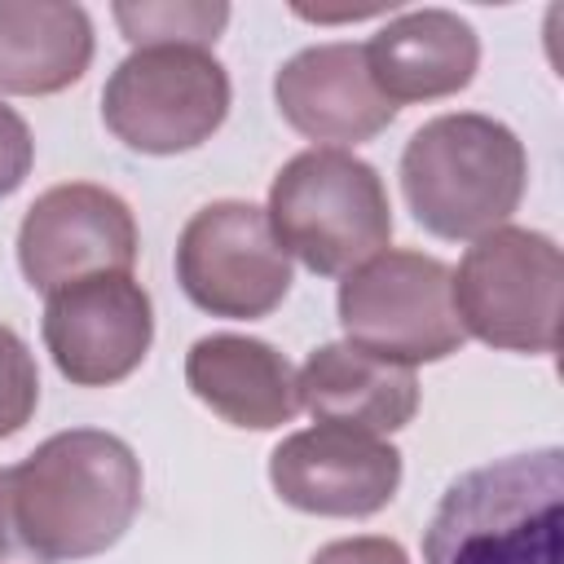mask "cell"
Returning a JSON list of instances; mask_svg holds the SVG:
<instances>
[{
    "label": "cell",
    "instance_id": "ba28073f",
    "mask_svg": "<svg viewBox=\"0 0 564 564\" xmlns=\"http://www.w3.org/2000/svg\"><path fill=\"white\" fill-rule=\"evenodd\" d=\"M176 282L212 317L251 322L291 291V256L278 247L264 207L220 198L198 207L176 242Z\"/></svg>",
    "mask_w": 564,
    "mask_h": 564
},
{
    "label": "cell",
    "instance_id": "3957f363",
    "mask_svg": "<svg viewBox=\"0 0 564 564\" xmlns=\"http://www.w3.org/2000/svg\"><path fill=\"white\" fill-rule=\"evenodd\" d=\"M529 159L520 137L489 115L427 119L401 154V189L414 220L449 242L480 238L520 207Z\"/></svg>",
    "mask_w": 564,
    "mask_h": 564
},
{
    "label": "cell",
    "instance_id": "277c9868",
    "mask_svg": "<svg viewBox=\"0 0 564 564\" xmlns=\"http://www.w3.org/2000/svg\"><path fill=\"white\" fill-rule=\"evenodd\" d=\"M269 229L286 256L322 278L352 273L392 242L379 172L348 150H304L269 185Z\"/></svg>",
    "mask_w": 564,
    "mask_h": 564
},
{
    "label": "cell",
    "instance_id": "44dd1931",
    "mask_svg": "<svg viewBox=\"0 0 564 564\" xmlns=\"http://www.w3.org/2000/svg\"><path fill=\"white\" fill-rule=\"evenodd\" d=\"M0 564H48L22 533L13 511V471H0Z\"/></svg>",
    "mask_w": 564,
    "mask_h": 564
},
{
    "label": "cell",
    "instance_id": "5b68a950",
    "mask_svg": "<svg viewBox=\"0 0 564 564\" xmlns=\"http://www.w3.org/2000/svg\"><path fill=\"white\" fill-rule=\"evenodd\" d=\"M560 247L546 234L516 225L480 234L454 273V308L463 330L507 352L560 348Z\"/></svg>",
    "mask_w": 564,
    "mask_h": 564
},
{
    "label": "cell",
    "instance_id": "ffe728a7",
    "mask_svg": "<svg viewBox=\"0 0 564 564\" xmlns=\"http://www.w3.org/2000/svg\"><path fill=\"white\" fill-rule=\"evenodd\" d=\"M308 564H410V560L392 538H344L322 546Z\"/></svg>",
    "mask_w": 564,
    "mask_h": 564
},
{
    "label": "cell",
    "instance_id": "ac0fdd59",
    "mask_svg": "<svg viewBox=\"0 0 564 564\" xmlns=\"http://www.w3.org/2000/svg\"><path fill=\"white\" fill-rule=\"evenodd\" d=\"M40 401V370L13 326L0 322V441L22 432Z\"/></svg>",
    "mask_w": 564,
    "mask_h": 564
},
{
    "label": "cell",
    "instance_id": "9a60e30c",
    "mask_svg": "<svg viewBox=\"0 0 564 564\" xmlns=\"http://www.w3.org/2000/svg\"><path fill=\"white\" fill-rule=\"evenodd\" d=\"M185 383L212 414L251 432L282 427L300 410L291 361L251 335H203L185 357Z\"/></svg>",
    "mask_w": 564,
    "mask_h": 564
},
{
    "label": "cell",
    "instance_id": "4fadbf2b",
    "mask_svg": "<svg viewBox=\"0 0 564 564\" xmlns=\"http://www.w3.org/2000/svg\"><path fill=\"white\" fill-rule=\"evenodd\" d=\"M366 48L375 88L397 101H436L471 84L480 66L476 31L449 9H410L379 26Z\"/></svg>",
    "mask_w": 564,
    "mask_h": 564
},
{
    "label": "cell",
    "instance_id": "e0dca14e",
    "mask_svg": "<svg viewBox=\"0 0 564 564\" xmlns=\"http://www.w3.org/2000/svg\"><path fill=\"white\" fill-rule=\"evenodd\" d=\"M132 48H207L229 22V4H115Z\"/></svg>",
    "mask_w": 564,
    "mask_h": 564
},
{
    "label": "cell",
    "instance_id": "6da1fadb",
    "mask_svg": "<svg viewBox=\"0 0 564 564\" xmlns=\"http://www.w3.org/2000/svg\"><path fill=\"white\" fill-rule=\"evenodd\" d=\"M9 471L18 524L48 564L110 551L141 511V463L115 432H57Z\"/></svg>",
    "mask_w": 564,
    "mask_h": 564
},
{
    "label": "cell",
    "instance_id": "d6986e66",
    "mask_svg": "<svg viewBox=\"0 0 564 564\" xmlns=\"http://www.w3.org/2000/svg\"><path fill=\"white\" fill-rule=\"evenodd\" d=\"M31 159H35V141H31L26 119L0 101V198H9L26 181Z\"/></svg>",
    "mask_w": 564,
    "mask_h": 564
},
{
    "label": "cell",
    "instance_id": "52a82bcc",
    "mask_svg": "<svg viewBox=\"0 0 564 564\" xmlns=\"http://www.w3.org/2000/svg\"><path fill=\"white\" fill-rule=\"evenodd\" d=\"M229 115V75L207 48H137L101 93L106 128L141 154L203 145Z\"/></svg>",
    "mask_w": 564,
    "mask_h": 564
},
{
    "label": "cell",
    "instance_id": "7a4b0ae2",
    "mask_svg": "<svg viewBox=\"0 0 564 564\" xmlns=\"http://www.w3.org/2000/svg\"><path fill=\"white\" fill-rule=\"evenodd\" d=\"M564 454L555 445L463 471L423 529V564H560Z\"/></svg>",
    "mask_w": 564,
    "mask_h": 564
},
{
    "label": "cell",
    "instance_id": "8992f818",
    "mask_svg": "<svg viewBox=\"0 0 564 564\" xmlns=\"http://www.w3.org/2000/svg\"><path fill=\"white\" fill-rule=\"evenodd\" d=\"M339 326L352 348L397 366L441 361L467 339L454 308V269L423 251H379L344 273Z\"/></svg>",
    "mask_w": 564,
    "mask_h": 564
},
{
    "label": "cell",
    "instance_id": "9c48e42d",
    "mask_svg": "<svg viewBox=\"0 0 564 564\" xmlns=\"http://www.w3.org/2000/svg\"><path fill=\"white\" fill-rule=\"evenodd\" d=\"M137 260V220L119 194L93 181L44 189L18 229L22 278L53 295L97 273H128Z\"/></svg>",
    "mask_w": 564,
    "mask_h": 564
},
{
    "label": "cell",
    "instance_id": "30bf717a",
    "mask_svg": "<svg viewBox=\"0 0 564 564\" xmlns=\"http://www.w3.org/2000/svg\"><path fill=\"white\" fill-rule=\"evenodd\" d=\"M53 366L79 388L128 379L154 339V308L132 273H97L48 295L40 322Z\"/></svg>",
    "mask_w": 564,
    "mask_h": 564
},
{
    "label": "cell",
    "instance_id": "5bb4252c",
    "mask_svg": "<svg viewBox=\"0 0 564 564\" xmlns=\"http://www.w3.org/2000/svg\"><path fill=\"white\" fill-rule=\"evenodd\" d=\"M295 388L300 405L317 423H335L366 436H388L405 427L419 410L414 370L352 344H322L300 366Z\"/></svg>",
    "mask_w": 564,
    "mask_h": 564
},
{
    "label": "cell",
    "instance_id": "8fae6325",
    "mask_svg": "<svg viewBox=\"0 0 564 564\" xmlns=\"http://www.w3.org/2000/svg\"><path fill=\"white\" fill-rule=\"evenodd\" d=\"M278 498L308 516H375L401 485V454L366 432L317 423L269 454Z\"/></svg>",
    "mask_w": 564,
    "mask_h": 564
},
{
    "label": "cell",
    "instance_id": "2e32d148",
    "mask_svg": "<svg viewBox=\"0 0 564 564\" xmlns=\"http://www.w3.org/2000/svg\"><path fill=\"white\" fill-rule=\"evenodd\" d=\"M93 22L62 0H0V93L48 97L84 79Z\"/></svg>",
    "mask_w": 564,
    "mask_h": 564
},
{
    "label": "cell",
    "instance_id": "7c38bea8",
    "mask_svg": "<svg viewBox=\"0 0 564 564\" xmlns=\"http://www.w3.org/2000/svg\"><path fill=\"white\" fill-rule=\"evenodd\" d=\"M273 101L300 137L326 141L330 150L370 141L397 119V106L375 88V79L366 70L361 44L300 48L278 70Z\"/></svg>",
    "mask_w": 564,
    "mask_h": 564
}]
</instances>
